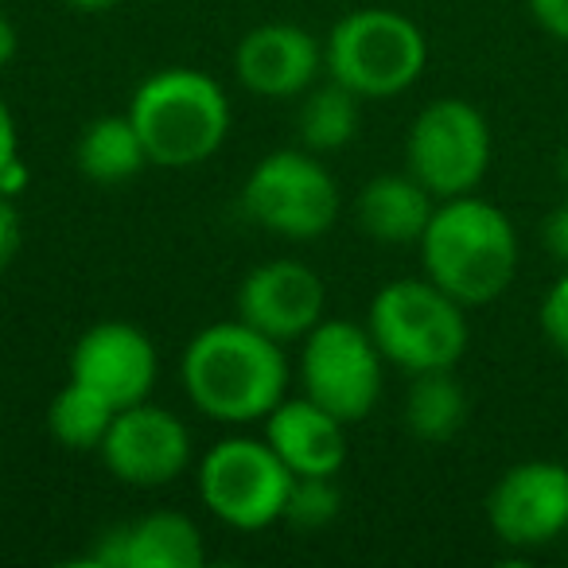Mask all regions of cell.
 Segmentation results:
<instances>
[{
	"label": "cell",
	"instance_id": "obj_1",
	"mask_svg": "<svg viewBox=\"0 0 568 568\" xmlns=\"http://www.w3.org/2000/svg\"><path fill=\"white\" fill-rule=\"evenodd\" d=\"M183 389L219 425L265 420L288 394V363L276 339L242 320L211 324L183 351Z\"/></svg>",
	"mask_w": 568,
	"mask_h": 568
},
{
	"label": "cell",
	"instance_id": "obj_2",
	"mask_svg": "<svg viewBox=\"0 0 568 568\" xmlns=\"http://www.w3.org/2000/svg\"><path fill=\"white\" fill-rule=\"evenodd\" d=\"M417 245L425 276L464 308L498 301L518 276L514 222L479 195L440 199Z\"/></svg>",
	"mask_w": 568,
	"mask_h": 568
},
{
	"label": "cell",
	"instance_id": "obj_3",
	"mask_svg": "<svg viewBox=\"0 0 568 568\" xmlns=\"http://www.w3.org/2000/svg\"><path fill=\"white\" fill-rule=\"evenodd\" d=\"M129 121L156 168L206 164L230 136V98L206 71L164 67L129 98Z\"/></svg>",
	"mask_w": 568,
	"mask_h": 568
},
{
	"label": "cell",
	"instance_id": "obj_4",
	"mask_svg": "<svg viewBox=\"0 0 568 568\" xmlns=\"http://www.w3.org/2000/svg\"><path fill=\"white\" fill-rule=\"evenodd\" d=\"M464 312V304L436 288L428 276H405L382 284L366 312V327L382 358L397 371H456L471 339Z\"/></svg>",
	"mask_w": 568,
	"mask_h": 568
},
{
	"label": "cell",
	"instance_id": "obj_5",
	"mask_svg": "<svg viewBox=\"0 0 568 568\" xmlns=\"http://www.w3.org/2000/svg\"><path fill=\"white\" fill-rule=\"evenodd\" d=\"M428 67V40L409 17L389 9L347 12L324 40V71L363 102H386L417 87Z\"/></svg>",
	"mask_w": 568,
	"mask_h": 568
},
{
	"label": "cell",
	"instance_id": "obj_6",
	"mask_svg": "<svg viewBox=\"0 0 568 568\" xmlns=\"http://www.w3.org/2000/svg\"><path fill=\"white\" fill-rule=\"evenodd\" d=\"M242 211L253 226L284 242H316L339 219V183L308 149L268 152L242 187Z\"/></svg>",
	"mask_w": 568,
	"mask_h": 568
},
{
	"label": "cell",
	"instance_id": "obj_7",
	"mask_svg": "<svg viewBox=\"0 0 568 568\" xmlns=\"http://www.w3.org/2000/svg\"><path fill=\"white\" fill-rule=\"evenodd\" d=\"M296 475L281 464L268 440L226 436L199 459V498L230 529H268L284 521V503Z\"/></svg>",
	"mask_w": 568,
	"mask_h": 568
},
{
	"label": "cell",
	"instance_id": "obj_8",
	"mask_svg": "<svg viewBox=\"0 0 568 568\" xmlns=\"http://www.w3.org/2000/svg\"><path fill=\"white\" fill-rule=\"evenodd\" d=\"M490 125L464 98H436L413 118L405 136V172L436 199L471 195L490 168Z\"/></svg>",
	"mask_w": 568,
	"mask_h": 568
},
{
	"label": "cell",
	"instance_id": "obj_9",
	"mask_svg": "<svg viewBox=\"0 0 568 568\" xmlns=\"http://www.w3.org/2000/svg\"><path fill=\"white\" fill-rule=\"evenodd\" d=\"M382 358L371 327L351 320H320L304 335L301 386L304 397L324 405L343 425H358L371 417L382 397Z\"/></svg>",
	"mask_w": 568,
	"mask_h": 568
},
{
	"label": "cell",
	"instance_id": "obj_10",
	"mask_svg": "<svg viewBox=\"0 0 568 568\" xmlns=\"http://www.w3.org/2000/svg\"><path fill=\"white\" fill-rule=\"evenodd\" d=\"M487 521L510 549H541L568 534V467L526 459L498 475L487 495Z\"/></svg>",
	"mask_w": 568,
	"mask_h": 568
},
{
	"label": "cell",
	"instance_id": "obj_11",
	"mask_svg": "<svg viewBox=\"0 0 568 568\" xmlns=\"http://www.w3.org/2000/svg\"><path fill=\"white\" fill-rule=\"evenodd\" d=\"M102 464L113 479L129 487H168L191 464V433L172 409H160L152 402H136L118 409L102 448Z\"/></svg>",
	"mask_w": 568,
	"mask_h": 568
},
{
	"label": "cell",
	"instance_id": "obj_12",
	"mask_svg": "<svg viewBox=\"0 0 568 568\" xmlns=\"http://www.w3.org/2000/svg\"><path fill=\"white\" fill-rule=\"evenodd\" d=\"M324 281L304 261H265L237 284V320L276 343L304 339L324 320Z\"/></svg>",
	"mask_w": 568,
	"mask_h": 568
},
{
	"label": "cell",
	"instance_id": "obj_13",
	"mask_svg": "<svg viewBox=\"0 0 568 568\" xmlns=\"http://www.w3.org/2000/svg\"><path fill=\"white\" fill-rule=\"evenodd\" d=\"M160 358L152 339L125 320H105L79 335L71 351V378L102 394L113 409L149 402Z\"/></svg>",
	"mask_w": 568,
	"mask_h": 568
},
{
	"label": "cell",
	"instance_id": "obj_14",
	"mask_svg": "<svg viewBox=\"0 0 568 568\" xmlns=\"http://www.w3.org/2000/svg\"><path fill=\"white\" fill-rule=\"evenodd\" d=\"M234 74L257 98H304L324 74V43L301 24H257L237 40Z\"/></svg>",
	"mask_w": 568,
	"mask_h": 568
},
{
	"label": "cell",
	"instance_id": "obj_15",
	"mask_svg": "<svg viewBox=\"0 0 568 568\" xmlns=\"http://www.w3.org/2000/svg\"><path fill=\"white\" fill-rule=\"evenodd\" d=\"M265 440L293 475H339L347 464V425L312 397H284L265 417Z\"/></svg>",
	"mask_w": 568,
	"mask_h": 568
},
{
	"label": "cell",
	"instance_id": "obj_16",
	"mask_svg": "<svg viewBox=\"0 0 568 568\" xmlns=\"http://www.w3.org/2000/svg\"><path fill=\"white\" fill-rule=\"evenodd\" d=\"M440 199L425 187L420 180H413L409 172H389L374 175L355 199V219L358 230L371 234L374 242L386 245H409L420 242L428 219H433Z\"/></svg>",
	"mask_w": 568,
	"mask_h": 568
},
{
	"label": "cell",
	"instance_id": "obj_17",
	"mask_svg": "<svg viewBox=\"0 0 568 568\" xmlns=\"http://www.w3.org/2000/svg\"><path fill=\"white\" fill-rule=\"evenodd\" d=\"M121 568H199L206 545L187 514L156 510L118 526Z\"/></svg>",
	"mask_w": 568,
	"mask_h": 568
},
{
	"label": "cell",
	"instance_id": "obj_18",
	"mask_svg": "<svg viewBox=\"0 0 568 568\" xmlns=\"http://www.w3.org/2000/svg\"><path fill=\"white\" fill-rule=\"evenodd\" d=\"M74 164L94 183H125L141 175L152 164L141 133L129 121V113H110V118L90 121L74 144Z\"/></svg>",
	"mask_w": 568,
	"mask_h": 568
},
{
	"label": "cell",
	"instance_id": "obj_19",
	"mask_svg": "<svg viewBox=\"0 0 568 568\" xmlns=\"http://www.w3.org/2000/svg\"><path fill=\"white\" fill-rule=\"evenodd\" d=\"M405 425L417 440L448 444L467 425V394L452 371L413 374V386L405 394Z\"/></svg>",
	"mask_w": 568,
	"mask_h": 568
},
{
	"label": "cell",
	"instance_id": "obj_20",
	"mask_svg": "<svg viewBox=\"0 0 568 568\" xmlns=\"http://www.w3.org/2000/svg\"><path fill=\"white\" fill-rule=\"evenodd\" d=\"M358 102L363 98L351 94L339 82H327V87H312L304 94L301 110H296V136H301V149L308 152H339L355 141L358 133Z\"/></svg>",
	"mask_w": 568,
	"mask_h": 568
},
{
	"label": "cell",
	"instance_id": "obj_21",
	"mask_svg": "<svg viewBox=\"0 0 568 568\" xmlns=\"http://www.w3.org/2000/svg\"><path fill=\"white\" fill-rule=\"evenodd\" d=\"M113 417H118V409H113L102 394H94L90 386L71 378L51 397L48 433H51V440L63 444L67 452H98L105 433H110Z\"/></svg>",
	"mask_w": 568,
	"mask_h": 568
},
{
	"label": "cell",
	"instance_id": "obj_22",
	"mask_svg": "<svg viewBox=\"0 0 568 568\" xmlns=\"http://www.w3.org/2000/svg\"><path fill=\"white\" fill-rule=\"evenodd\" d=\"M343 490L335 487V475H296L288 503H284V521L296 529H324L339 518Z\"/></svg>",
	"mask_w": 568,
	"mask_h": 568
},
{
	"label": "cell",
	"instance_id": "obj_23",
	"mask_svg": "<svg viewBox=\"0 0 568 568\" xmlns=\"http://www.w3.org/2000/svg\"><path fill=\"white\" fill-rule=\"evenodd\" d=\"M537 320H541V332H545V339H549V347L557 351L560 358H568V268L552 281L549 293H545Z\"/></svg>",
	"mask_w": 568,
	"mask_h": 568
},
{
	"label": "cell",
	"instance_id": "obj_24",
	"mask_svg": "<svg viewBox=\"0 0 568 568\" xmlns=\"http://www.w3.org/2000/svg\"><path fill=\"white\" fill-rule=\"evenodd\" d=\"M20 250H24V214L17 199L0 195V273L20 257Z\"/></svg>",
	"mask_w": 568,
	"mask_h": 568
},
{
	"label": "cell",
	"instance_id": "obj_25",
	"mask_svg": "<svg viewBox=\"0 0 568 568\" xmlns=\"http://www.w3.org/2000/svg\"><path fill=\"white\" fill-rule=\"evenodd\" d=\"M541 242H545V250H549V257L568 268V203L552 206V211L545 214Z\"/></svg>",
	"mask_w": 568,
	"mask_h": 568
},
{
	"label": "cell",
	"instance_id": "obj_26",
	"mask_svg": "<svg viewBox=\"0 0 568 568\" xmlns=\"http://www.w3.org/2000/svg\"><path fill=\"white\" fill-rule=\"evenodd\" d=\"M526 4L552 40L568 43V0H526Z\"/></svg>",
	"mask_w": 568,
	"mask_h": 568
},
{
	"label": "cell",
	"instance_id": "obj_27",
	"mask_svg": "<svg viewBox=\"0 0 568 568\" xmlns=\"http://www.w3.org/2000/svg\"><path fill=\"white\" fill-rule=\"evenodd\" d=\"M12 160H20V133H17V118H12L9 102L0 98V175H4V168H9Z\"/></svg>",
	"mask_w": 568,
	"mask_h": 568
},
{
	"label": "cell",
	"instance_id": "obj_28",
	"mask_svg": "<svg viewBox=\"0 0 568 568\" xmlns=\"http://www.w3.org/2000/svg\"><path fill=\"white\" fill-rule=\"evenodd\" d=\"M28 164L24 160H12L9 168H4V175H0V195H9V199H20L24 195V187H28Z\"/></svg>",
	"mask_w": 568,
	"mask_h": 568
},
{
	"label": "cell",
	"instance_id": "obj_29",
	"mask_svg": "<svg viewBox=\"0 0 568 568\" xmlns=\"http://www.w3.org/2000/svg\"><path fill=\"white\" fill-rule=\"evenodd\" d=\"M17 48H20V36H17V28H12V20L0 12V71L17 59Z\"/></svg>",
	"mask_w": 568,
	"mask_h": 568
},
{
	"label": "cell",
	"instance_id": "obj_30",
	"mask_svg": "<svg viewBox=\"0 0 568 568\" xmlns=\"http://www.w3.org/2000/svg\"><path fill=\"white\" fill-rule=\"evenodd\" d=\"M74 12H110L113 4H121V0H67Z\"/></svg>",
	"mask_w": 568,
	"mask_h": 568
},
{
	"label": "cell",
	"instance_id": "obj_31",
	"mask_svg": "<svg viewBox=\"0 0 568 568\" xmlns=\"http://www.w3.org/2000/svg\"><path fill=\"white\" fill-rule=\"evenodd\" d=\"M557 172H560V183L568 187V149L560 152V164H557Z\"/></svg>",
	"mask_w": 568,
	"mask_h": 568
}]
</instances>
